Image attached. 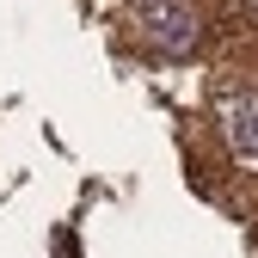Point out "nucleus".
Segmentation results:
<instances>
[{
    "mask_svg": "<svg viewBox=\"0 0 258 258\" xmlns=\"http://www.w3.org/2000/svg\"><path fill=\"white\" fill-rule=\"evenodd\" d=\"M136 31L160 49V55H190L203 43V13L197 0H136Z\"/></svg>",
    "mask_w": 258,
    "mask_h": 258,
    "instance_id": "f257e3e1",
    "label": "nucleus"
},
{
    "mask_svg": "<svg viewBox=\"0 0 258 258\" xmlns=\"http://www.w3.org/2000/svg\"><path fill=\"white\" fill-rule=\"evenodd\" d=\"M215 123H221V142H228L234 166L258 172V86H228L215 105Z\"/></svg>",
    "mask_w": 258,
    "mask_h": 258,
    "instance_id": "f03ea898",
    "label": "nucleus"
},
{
    "mask_svg": "<svg viewBox=\"0 0 258 258\" xmlns=\"http://www.w3.org/2000/svg\"><path fill=\"white\" fill-rule=\"evenodd\" d=\"M240 7H246V13H252V19H258V0H240Z\"/></svg>",
    "mask_w": 258,
    "mask_h": 258,
    "instance_id": "7ed1b4c3",
    "label": "nucleus"
}]
</instances>
